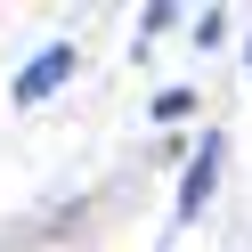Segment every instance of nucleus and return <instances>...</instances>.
<instances>
[{"label": "nucleus", "instance_id": "obj_1", "mask_svg": "<svg viewBox=\"0 0 252 252\" xmlns=\"http://www.w3.org/2000/svg\"><path fill=\"white\" fill-rule=\"evenodd\" d=\"M65 73H73V49H41L33 65L17 73V98H49V90L65 82Z\"/></svg>", "mask_w": 252, "mask_h": 252}, {"label": "nucleus", "instance_id": "obj_2", "mask_svg": "<svg viewBox=\"0 0 252 252\" xmlns=\"http://www.w3.org/2000/svg\"><path fill=\"white\" fill-rule=\"evenodd\" d=\"M212 171H220V138H203V147H195V163H187V187H179V212H195V203H203V187H212Z\"/></svg>", "mask_w": 252, "mask_h": 252}]
</instances>
